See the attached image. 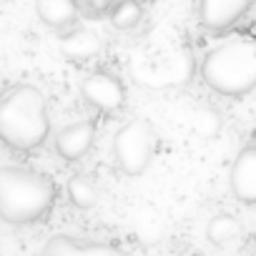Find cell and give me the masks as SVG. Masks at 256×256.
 <instances>
[{"label": "cell", "mask_w": 256, "mask_h": 256, "mask_svg": "<svg viewBox=\"0 0 256 256\" xmlns=\"http://www.w3.org/2000/svg\"><path fill=\"white\" fill-rule=\"evenodd\" d=\"M50 134L46 96L30 83L13 86L0 93V141L16 151L43 146Z\"/></svg>", "instance_id": "obj_1"}, {"label": "cell", "mask_w": 256, "mask_h": 256, "mask_svg": "<svg viewBox=\"0 0 256 256\" xmlns=\"http://www.w3.org/2000/svg\"><path fill=\"white\" fill-rule=\"evenodd\" d=\"M56 198V186L46 174L30 168H0V218L8 224H33L43 218Z\"/></svg>", "instance_id": "obj_2"}, {"label": "cell", "mask_w": 256, "mask_h": 256, "mask_svg": "<svg viewBox=\"0 0 256 256\" xmlns=\"http://www.w3.org/2000/svg\"><path fill=\"white\" fill-rule=\"evenodd\" d=\"M206 86L221 96H244L256 88V38L236 36L216 46L201 66Z\"/></svg>", "instance_id": "obj_3"}, {"label": "cell", "mask_w": 256, "mask_h": 256, "mask_svg": "<svg viewBox=\"0 0 256 256\" xmlns=\"http://www.w3.org/2000/svg\"><path fill=\"white\" fill-rule=\"evenodd\" d=\"M154 151H156V136L148 120L134 118L126 126H120L113 136L116 164L128 176H141L151 166Z\"/></svg>", "instance_id": "obj_4"}, {"label": "cell", "mask_w": 256, "mask_h": 256, "mask_svg": "<svg viewBox=\"0 0 256 256\" xmlns=\"http://www.w3.org/2000/svg\"><path fill=\"white\" fill-rule=\"evenodd\" d=\"M80 93L83 98L98 108V110H118L126 100V90H123V83L113 76V73H106V70H93L83 78L80 83Z\"/></svg>", "instance_id": "obj_5"}, {"label": "cell", "mask_w": 256, "mask_h": 256, "mask_svg": "<svg viewBox=\"0 0 256 256\" xmlns=\"http://www.w3.org/2000/svg\"><path fill=\"white\" fill-rule=\"evenodd\" d=\"M231 194L248 206H256V146H246L231 164Z\"/></svg>", "instance_id": "obj_6"}, {"label": "cell", "mask_w": 256, "mask_h": 256, "mask_svg": "<svg viewBox=\"0 0 256 256\" xmlns=\"http://www.w3.org/2000/svg\"><path fill=\"white\" fill-rule=\"evenodd\" d=\"M38 256H126V254L120 248L110 246V244L80 241L76 236L56 234V236H50L43 244V248L38 251Z\"/></svg>", "instance_id": "obj_7"}, {"label": "cell", "mask_w": 256, "mask_h": 256, "mask_svg": "<svg viewBox=\"0 0 256 256\" xmlns=\"http://www.w3.org/2000/svg\"><path fill=\"white\" fill-rule=\"evenodd\" d=\"M251 10V0H204L198 6V23L208 30H226Z\"/></svg>", "instance_id": "obj_8"}, {"label": "cell", "mask_w": 256, "mask_h": 256, "mask_svg": "<svg viewBox=\"0 0 256 256\" xmlns=\"http://www.w3.org/2000/svg\"><path fill=\"white\" fill-rule=\"evenodd\" d=\"M96 138V123L93 120H76L66 126L56 136V151L63 161H78L80 156L88 154Z\"/></svg>", "instance_id": "obj_9"}, {"label": "cell", "mask_w": 256, "mask_h": 256, "mask_svg": "<svg viewBox=\"0 0 256 256\" xmlns=\"http://www.w3.org/2000/svg\"><path fill=\"white\" fill-rule=\"evenodd\" d=\"M60 53L68 58V60H88V58H96L100 53V40L98 36L90 30V28H76L66 36H60Z\"/></svg>", "instance_id": "obj_10"}, {"label": "cell", "mask_w": 256, "mask_h": 256, "mask_svg": "<svg viewBox=\"0 0 256 256\" xmlns=\"http://www.w3.org/2000/svg\"><path fill=\"white\" fill-rule=\"evenodd\" d=\"M78 13L80 6L73 0H40V3H36V16L40 18V23L56 30L70 26L78 18Z\"/></svg>", "instance_id": "obj_11"}, {"label": "cell", "mask_w": 256, "mask_h": 256, "mask_svg": "<svg viewBox=\"0 0 256 256\" xmlns=\"http://www.w3.org/2000/svg\"><path fill=\"white\" fill-rule=\"evenodd\" d=\"M241 236V226L234 216L228 214H218L208 221L206 226V238L214 244V246H224V244H231L234 238Z\"/></svg>", "instance_id": "obj_12"}, {"label": "cell", "mask_w": 256, "mask_h": 256, "mask_svg": "<svg viewBox=\"0 0 256 256\" xmlns=\"http://www.w3.org/2000/svg\"><path fill=\"white\" fill-rule=\"evenodd\" d=\"M144 18V8L134 0H120V3H113L108 10V20L116 30H131L141 23Z\"/></svg>", "instance_id": "obj_13"}, {"label": "cell", "mask_w": 256, "mask_h": 256, "mask_svg": "<svg viewBox=\"0 0 256 256\" xmlns=\"http://www.w3.org/2000/svg\"><path fill=\"white\" fill-rule=\"evenodd\" d=\"M68 198L76 208H93L98 201V188L88 176H73L68 181Z\"/></svg>", "instance_id": "obj_14"}, {"label": "cell", "mask_w": 256, "mask_h": 256, "mask_svg": "<svg viewBox=\"0 0 256 256\" xmlns=\"http://www.w3.org/2000/svg\"><path fill=\"white\" fill-rule=\"evenodd\" d=\"M198 123H196V128H198V134L201 136H216V131H218V128H221V120H218V113L216 110H201L198 113V118H196Z\"/></svg>", "instance_id": "obj_15"}]
</instances>
